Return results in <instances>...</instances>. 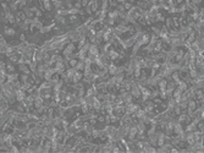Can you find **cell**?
<instances>
[{
    "label": "cell",
    "instance_id": "cell-5",
    "mask_svg": "<svg viewBox=\"0 0 204 153\" xmlns=\"http://www.w3.org/2000/svg\"><path fill=\"white\" fill-rule=\"evenodd\" d=\"M87 6H89L92 14H94L97 10H99V0H89V3L87 4Z\"/></svg>",
    "mask_w": 204,
    "mask_h": 153
},
{
    "label": "cell",
    "instance_id": "cell-10",
    "mask_svg": "<svg viewBox=\"0 0 204 153\" xmlns=\"http://www.w3.org/2000/svg\"><path fill=\"white\" fill-rule=\"evenodd\" d=\"M122 5H124V9H125V11H126V12H127L128 10H131V8L133 6V5H132V4L130 3V1H125V3L122 4Z\"/></svg>",
    "mask_w": 204,
    "mask_h": 153
},
{
    "label": "cell",
    "instance_id": "cell-4",
    "mask_svg": "<svg viewBox=\"0 0 204 153\" xmlns=\"http://www.w3.org/2000/svg\"><path fill=\"white\" fill-rule=\"evenodd\" d=\"M117 71H119V65L114 64L113 61H110L109 65H108V74L110 76H115L117 74Z\"/></svg>",
    "mask_w": 204,
    "mask_h": 153
},
{
    "label": "cell",
    "instance_id": "cell-2",
    "mask_svg": "<svg viewBox=\"0 0 204 153\" xmlns=\"http://www.w3.org/2000/svg\"><path fill=\"white\" fill-rule=\"evenodd\" d=\"M3 36L6 37V38H14L16 36V30L14 27H8V26H4L3 28Z\"/></svg>",
    "mask_w": 204,
    "mask_h": 153
},
{
    "label": "cell",
    "instance_id": "cell-11",
    "mask_svg": "<svg viewBox=\"0 0 204 153\" xmlns=\"http://www.w3.org/2000/svg\"><path fill=\"white\" fill-rule=\"evenodd\" d=\"M125 1H126V0H116V3H117V4H124Z\"/></svg>",
    "mask_w": 204,
    "mask_h": 153
},
{
    "label": "cell",
    "instance_id": "cell-7",
    "mask_svg": "<svg viewBox=\"0 0 204 153\" xmlns=\"http://www.w3.org/2000/svg\"><path fill=\"white\" fill-rule=\"evenodd\" d=\"M82 79H83V72H82V71H76L75 75H73V77H72V85L81 82Z\"/></svg>",
    "mask_w": 204,
    "mask_h": 153
},
{
    "label": "cell",
    "instance_id": "cell-1",
    "mask_svg": "<svg viewBox=\"0 0 204 153\" xmlns=\"http://www.w3.org/2000/svg\"><path fill=\"white\" fill-rule=\"evenodd\" d=\"M176 120H177V121L185 128L187 124H190V123H191V120H192V119H191V116H190L186 112H182V113H181L180 115L177 116V119H176Z\"/></svg>",
    "mask_w": 204,
    "mask_h": 153
},
{
    "label": "cell",
    "instance_id": "cell-6",
    "mask_svg": "<svg viewBox=\"0 0 204 153\" xmlns=\"http://www.w3.org/2000/svg\"><path fill=\"white\" fill-rule=\"evenodd\" d=\"M5 70H6L8 74H12V72H16V64H14L12 61H9L5 63Z\"/></svg>",
    "mask_w": 204,
    "mask_h": 153
},
{
    "label": "cell",
    "instance_id": "cell-8",
    "mask_svg": "<svg viewBox=\"0 0 204 153\" xmlns=\"http://www.w3.org/2000/svg\"><path fill=\"white\" fill-rule=\"evenodd\" d=\"M22 11H23L25 12V15H26V19H33V17H34V12H33L32 11V10L30 9V6H26V8H23V9H22Z\"/></svg>",
    "mask_w": 204,
    "mask_h": 153
},
{
    "label": "cell",
    "instance_id": "cell-9",
    "mask_svg": "<svg viewBox=\"0 0 204 153\" xmlns=\"http://www.w3.org/2000/svg\"><path fill=\"white\" fill-rule=\"evenodd\" d=\"M165 26L168 27V30H171V28H174V26H172V17L170 16V17H168V19H165Z\"/></svg>",
    "mask_w": 204,
    "mask_h": 153
},
{
    "label": "cell",
    "instance_id": "cell-3",
    "mask_svg": "<svg viewBox=\"0 0 204 153\" xmlns=\"http://www.w3.org/2000/svg\"><path fill=\"white\" fill-rule=\"evenodd\" d=\"M27 97V92L23 91L22 88H19L15 91V98H16V102H22L25 101V98Z\"/></svg>",
    "mask_w": 204,
    "mask_h": 153
}]
</instances>
